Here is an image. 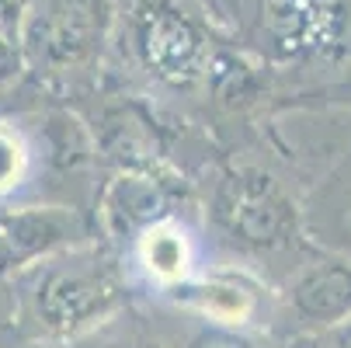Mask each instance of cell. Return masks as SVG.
I'll list each match as a JSON object with an SVG mask.
<instances>
[{
	"label": "cell",
	"mask_w": 351,
	"mask_h": 348,
	"mask_svg": "<svg viewBox=\"0 0 351 348\" xmlns=\"http://www.w3.org/2000/svg\"><path fill=\"white\" fill-rule=\"evenodd\" d=\"M25 80V67H21V53H18V45L8 42V38H0V94L18 87Z\"/></svg>",
	"instance_id": "cell-14"
},
{
	"label": "cell",
	"mask_w": 351,
	"mask_h": 348,
	"mask_svg": "<svg viewBox=\"0 0 351 348\" xmlns=\"http://www.w3.org/2000/svg\"><path fill=\"white\" fill-rule=\"evenodd\" d=\"M11 327V292H8V282H0V331Z\"/></svg>",
	"instance_id": "cell-16"
},
{
	"label": "cell",
	"mask_w": 351,
	"mask_h": 348,
	"mask_svg": "<svg viewBox=\"0 0 351 348\" xmlns=\"http://www.w3.org/2000/svg\"><path fill=\"white\" fill-rule=\"evenodd\" d=\"M28 8L32 0H0V38H8L18 45V35H21V25L28 18Z\"/></svg>",
	"instance_id": "cell-15"
},
{
	"label": "cell",
	"mask_w": 351,
	"mask_h": 348,
	"mask_svg": "<svg viewBox=\"0 0 351 348\" xmlns=\"http://www.w3.org/2000/svg\"><path fill=\"white\" fill-rule=\"evenodd\" d=\"M282 348H351V317H344L324 331H313V334L289 338V341H282Z\"/></svg>",
	"instance_id": "cell-13"
},
{
	"label": "cell",
	"mask_w": 351,
	"mask_h": 348,
	"mask_svg": "<svg viewBox=\"0 0 351 348\" xmlns=\"http://www.w3.org/2000/svg\"><path fill=\"white\" fill-rule=\"evenodd\" d=\"M216 21L271 73L282 105L351 80V0H216Z\"/></svg>",
	"instance_id": "cell-3"
},
{
	"label": "cell",
	"mask_w": 351,
	"mask_h": 348,
	"mask_svg": "<svg viewBox=\"0 0 351 348\" xmlns=\"http://www.w3.org/2000/svg\"><path fill=\"white\" fill-rule=\"evenodd\" d=\"M157 348H282L271 334L254 327H230L184 314L157 300H132Z\"/></svg>",
	"instance_id": "cell-11"
},
{
	"label": "cell",
	"mask_w": 351,
	"mask_h": 348,
	"mask_svg": "<svg viewBox=\"0 0 351 348\" xmlns=\"http://www.w3.org/2000/svg\"><path fill=\"white\" fill-rule=\"evenodd\" d=\"M112 0H32L18 35L25 80L77 108L101 87Z\"/></svg>",
	"instance_id": "cell-6"
},
{
	"label": "cell",
	"mask_w": 351,
	"mask_h": 348,
	"mask_svg": "<svg viewBox=\"0 0 351 348\" xmlns=\"http://www.w3.org/2000/svg\"><path fill=\"white\" fill-rule=\"evenodd\" d=\"M195 198L216 262L243 265L278 286L317 251L303 223V188L254 136L198 171Z\"/></svg>",
	"instance_id": "cell-1"
},
{
	"label": "cell",
	"mask_w": 351,
	"mask_h": 348,
	"mask_svg": "<svg viewBox=\"0 0 351 348\" xmlns=\"http://www.w3.org/2000/svg\"><path fill=\"white\" fill-rule=\"evenodd\" d=\"M223 38L226 32L202 0H112L101 84L132 94L164 119L198 126L195 112Z\"/></svg>",
	"instance_id": "cell-2"
},
{
	"label": "cell",
	"mask_w": 351,
	"mask_h": 348,
	"mask_svg": "<svg viewBox=\"0 0 351 348\" xmlns=\"http://www.w3.org/2000/svg\"><path fill=\"white\" fill-rule=\"evenodd\" d=\"M14 334L42 345H70L132 303L115 247L101 237L63 247L8 279Z\"/></svg>",
	"instance_id": "cell-5"
},
{
	"label": "cell",
	"mask_w": 351,
	"mask_h": 348,
	"mask_svg": "<svg viewBox=\"0 0 351 348\" xmlns=\"http://www.w3.org/2000/svg\"><path fill=\"white\" fill-rule=\"evenodd\" d=\"M167 307H178L184 314L206 317L216 324L230 327H254L271 334L275 321V286L265 282L258 272H250L233 262H213L202 275H195L191 282L178 286L167 292L164 300Z\"/></svg>",
	"instance_id": "cell-9"
},
{
	"label": "cell",
	"mask_w": 351,
	"mask_h": 348,
	"mask_svg": "<svg viewBox=\"0 0 351 348\" xmlns=\"http://www.w3.org/2000/svg\"><path fill=\"white\" fill-rule=\"evenodd\" d=\"M97 237L90 209L66 202H18L0 206V282L14 272Z\"/></svg>",
	"instance_id": "cell-10"
},
{
	"label": "cell",
	"mask_w": 351,
	"mask_h": 348,
	"mask_svg": "<svg viewBox=\"0 0 351 348\" xmlns=\"http://www.w3.org/2000/svg\"><path fill=\"white\" fill-rule=\"evenodd\" d=\"M202 4H206V8H209V11L216 14V0H202Z\"/></svg>",
	"instance_id": "cell-18"
},
{
	"label": "cell",
	"mask_w": 351,
	"mask_h": 348,
	"mask_svg": "<svg viewBox=\"0 0 351 348\" xmlns=\"http://www.w3.org/2000/svg\"><path fill=\"white\" fill-rule=\"evenodd\" d=\"M351 317V258L317 247L278 286L271 338L282 345Z\"/></svg>",
	"instance_id": "cell-8"
},
{
	"label": "cell",
	"mask_w": 351,
	"mask_h": 348,
	"mask_svg": "<svg viewBox=\"0 0 351 348\" xmlns=\"http://www.w3.org/2000/svg\"><path fill=\"white\" fill-rule=\"evenodd\" d=\"M303 223L317 247L351 258V146L306 188Z\"/></svg>",
	"instance_id": "cell-12"
},
{
	"label": "cell",
	"mask_w": 351,
	"mask_h": 348,
	"mask_svg": "<svg viewBox=\"0 0 351 348\" xmlns=\"http://www.w3.org/2000/svg\"><path fill=\"white\" fill-rule=\"evenodd\" d=\"M97 146L84 115L35 84L0 94V206L66 202L94 213Z\"/></svg>",
	"instance_id": "cell-4"
},
{
	"label": "cell",
	"mask_w": 351,
	"mask_h": 348,
	"mask_svg": "<svg viewBox=\"0 0 351 348\" xmlns=\"http://www.w3.org/2000/svg\"><path fill=\"white\" fill-rule=\"evenodd\" d=\"M115 255L122 262L132 300H164L167 292L202 275L216 262L195 195L143 223L115 247Z\"/></svg>",
	"instance_id": "cell-7"
},
{
	"label": "cell",
	"mask_w": 351,
	"mask_h": 348,
	"mask_svg": "<svg viewBox=\"0 0 351 348\" xmlns=\"http://www.w3.org/2000/svg\"><path fill=\"white\" fill-rule=\"evenodd\" d=\"M320 102H341V105H351V80L344 84V87H337V91H330V94H324Z\"/></svg>",
	"instance_id": "cell-17"
}]
</instances>
